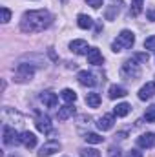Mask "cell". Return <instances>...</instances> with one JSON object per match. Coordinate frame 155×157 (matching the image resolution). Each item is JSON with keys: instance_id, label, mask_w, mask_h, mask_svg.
Wrapping results in <instances>:
<instances>
[{"instance_id": "cell-3", "label": "cell", "mask_w": 155, "mask_h": 157, "mask_svg": "<svg viewBox=\"0 0 155 157\" xmlns=\"http://www.w3.org/2000/svg\"><path fill=\"white\" fill-rule=\"evenodd\" d=\"M120 75L128 80H135V78L141 77V64L135 60V59H130L122 64L120 68Z\"/></svg>"}, {"instance_id": "cell-20", "label": "cell", "mask_w": 155, "mask_h": 157, "mask_svg": "<svg viewBox=\"0 0 155 157\" xmlns=\"http://www.w3.org/2000/svg\"><path fill=\"white\" fill-rule=\"evenodd\" d=\"M130 112H131V106H130L128 102H120V104H117L115 110H113V113H115L117 117H126Z\"/></svg>"}, {"instance_id": "cell-34", "label": "cell", "mask_w": 155, "mask_h": 157, "mask_svg": "<svg viewBox=\"0 0 155 157\" xmlns=\"http://www.w3.org/2000/svg\"><path fill=\"white\" fill-rule=\"evenodd\" d=\"M9 157H17V155H9Z\"/></svg>"}, {"instance_id": "cell-26", "label": "cell", "mask_w": 155, "mask_h": 157, "mask_svg": "<svg viewBox=\"0 0 155 157\" xmlns=\"http://www.w3.org/2000/svg\"><path fill=\"white\" fill-rule=\"evenodd\" d=\"M9 20H11V11H9L7 7H2V22L7 24Z\"/></svg>"}, {"instance_id": "cell-1", "label": "cell", "mask_w": 155, "mask_h": 157, "mask_svg": "<svg viewBox=\"0 0 155 157\" xmlns=\"http://www.w3.org/2000/svg\"><path fill=\"white\" fill-rule=\"evenodd\" d=\"M53 22V15L47 9H37V11H26L20 20V29L24 33H40L46 28H49Z\"/></svg>"}, {"instance_id": "cell-14", "label": "cell", "mask_w": 155, "mask_h": 157, "mask_svg": "<svg viewBox=\"0 0 155 157\" xmlns=\"http://www.w3.org/2000/svg\"><path fill=\"white\" fill-rule=\"evenodd\" d=\"M20 141H22V144H24L28 150H31V148L37 146V135H35L33 132H22V133H20Z\"/></svg>"}, {"instance_id": "cell-12", "label": "cell", "mask_w": 155, "mask_h": 157, "mask_svg": "<svg viewBox=\"0 0 155 157\" xmlns=\"http://www.w3.org/2000/svg\"><path fill=\"white\" fill-rule=\"evenodd\" d=\"M155 95V82H146L141 90H139V99L141 101H148V99H152Z\"/></svg>"}, {"instance_id": "cell-9", "label": "cell", "mask_w": 155, "mask_h": 157, "mask_svg": "<svg viewBox=\"0 0 155 157\" xmlns=\"http://www.w3.org/2000/svg\"><path fill=\"white\" fill-rule=\"evenodd\" d=\"M40 101H42L44 106H47V108H57V104H59V97H57V93H53V91H42V93H40Z\"/></svg>"}, {"instance_id": "cell-10", "label": "cell", "mask_w": 155, "mask_h": 157, "mask_svg": "<svg viewBox=\"0 0 155 157\" xmlns=\"http://www.w3.org/2000/svg\"><path fill=\"white\" fill-rule=\"evenodd\" d=\"M77 80L82 84V86H95L97 84V78L93 73H89V71H86V70H82V71H78L77 73Z\"/></svg>"}, {"instance_id": "cell-31", "label": "cell", "mask_w": 155, "mask_h": 157, "mask_svg": "<svg viewBox=\"0 0 155 157\" xmlns=\"http://www.w3.org/2000/svg\"><path fill=\"white\" fill-rule=\"evenodd\" d=\"M146 17H148V20L155 22V7H150V9L146 11Z\"/></svg>"}, {"instance_id": "cell-28", "label": "cell", "mask_w": 155, "mask_h": 157, "mask_svg": "<svg viewBox=\"0 0 155 157\" xmlns=\"http://www.w3.org/2000/svg\"><path fill=\"white\" fill-rule=\"evenodd\" d=\"M137 62H148V59H150V55L148 53H135V57H133Z\"/></svg>"}, {"instance_id": "cell-23", "label": "cell", "mask_w": 155, "mask_h": 157, "mask_svg": "<svg viewBox=\"0 0 155 157\" xmlns=\"http://www.w3.org/2000/svg\"><path fill=\"white\" fill-rule=\"evenodd\" d=\"M80 157H100V152L95 148H82L80 150Z\"/></svg>"}, {"instance_id": "cell-33", "label": "cell", "mask_w": 155, "mask_h": 157, "mask_svg": "<svg viewBox=\"0 0 155 157\" xmlns=\"http://www.w3.org/2000/svg\"><path fill=\"white\" fill-rule=\"evenodd\" d=\"M113 2H120V0H113Z\"/></svg>"}, {"instance_id": "cell-8", "label": "cell", "mask_w": 155, "mask_h": 157, "mask_svg": "<svg viewBox=\"0 0 155 157\" xmlns=\"http://www.w3.org/2000/svg\"><path fill=\"white\" fill-rule=\"evenodd\" d=\"M137 144H139V148H155V133L153 132L142 133L137 139Z\"/></svg>"}, {"instance_id": "cell-21", "label": "cell", "mask_w": 155, "mask_h": 157, "mask_svg": "<svg viewBox=\"0 0 155 157\" xmlns=\"http://www.w3.org/2000/svg\"><path fill=\"white\" fill-rule=\"evenodd\" d=\"M60 97L68 102V104H73L75 101H77V93L73 91V90H70V88H66V90H62L60 91Z\"/></svg>"}, {"instance_id": "cell-5", "label": "cell", "mask_w": 155, "mask_h": 157, "mask_svg": "<svg viewBox=\"0 0 155 157\" xmlns=\"http://www.w3.org/2000/svg\"><path fill=\"white\" fill-rule=\"evenodd\" d=\"M15 77H17V80H18V82L31 80V78L35 77V68H33L31 64H18Z\"/></svg>"}, {"instance_id": "cell-15", "label": "cell", "mask_w": 155, "mask_h": 157, "mask_svg": "<svg viewBox=\"0 0 155 157\" xmlns=\"http://www.w3.org/2000/svg\"><path fill=\"white\" fill-rule=\"evenodd\" d=\"M88 62L93 64V66H100V64L104 62L102 53H100L97 48H89V51H88Z\"/></svg>"}, {"instance_id": "cell-27", "label": "cell", "mask_w": 155, "mask_h": 157, "mask_svg": "<svg viewBox=\"0 0 155 157\" xmlns=\"http://www.w3.org/2000/svg\"><path fill=\"white\" fill-rule=\"evenodd\" d=\"M144 48L146 49H155V35H152V37H148L144 40Z\"/></svg>"}, {"instance_id": "cell-30", "label": "cell", "mask_w": 155, "mask_h": 157, "mask_svg": "<svg viewBox=\"0 0 155 157\" xmlns=\"http://www.w3.org/2000/svg\"><path fill=\"white\" fill-rule=\"evenodd\" d=\"M86 4H88V6H91L93 9H99V7L102 6V0H86Z\"/></svg>"}, {"instance_id": "cell-7", "label": "cell", "mask_w": 155, "mask_h": 157, "mask_svg": "<svg viewBox=\"0 0 155 157\" xmlns=\"http://www.w3.org/2000/svg\"><path fill=\"white\" fill-rule=\"evenodd\" d=\"M59 150H60V143L59 141H47V143H44L40 146L39 157H49V155H53V154H57Z\"/></svg>"}, {"instance_id": "cell-16", "label": "cell", "mask_w": 155, "mask_h": 157, "mask_svg": "<svg viewBox=\"0 0 155 157\" xmlns=\"http://www.w3.org/2000/svg\"><path fill=\"white\" fill-rule=\"evenodd\" d=\"M73 115H75V108L71 104H66V106L59 108V112H57V119L59 121H66V119L73 117Z\"/></svg>"}, {"instance_id": "cell-11", "label": "cell", "mask_w": 155, "mask_h": 157, "mask_svg": "<svg viewBox=\"0 0 155 157\" xmlns=\"http://www.w3.org/2000/svg\"><path fill=\"white\" fill-rule=\"evenodd\" d=\"M113 124H115V115H112V113H108V115H104V117H100L99 121H97V128H99L100 132L112 130Z\"/></svg>"}, {"instance_id": "cell-29", "label": "cell", "mask_w": 155, "mask_h": 157, "mask_svg": "<svg viewBox=\"0 0 155 157\" xmlns=\"http://www.w3.org/2000/svg\"><path fill=\"white\" fill-rule=\"evenodd\" d=\"M108 155H110V157H120V150H119L117 146H110V150H108Z\"/></svg>"}, {"instance_id": "cell-24", "label": "cell", "mask_w": 155, "mask_h": 157, "mask_svg": "<svg viewBox=\"0 0 155 157\" xmlns=\"http://www.w3.org/2000/svg\"><path fill=\"white\" fill-rule=\"evenodd\" d=\"M142 11V0H131V15L137 17Z\"/></svg>"}, {"instance_id": "cell-17", "label": "cell", "mask_w": 155, "mask_h": 157, "mask_svg": "<svg viewBox=\"0 0 155 157\" xmlns=\"http://www.w3.org/2000/svg\"><path fill=\"white\" fill-rule=\"evenodd\" d=\"M108 95H110V99H122V97H126V95H128V91H126V88L113 84V86L110 88Z\"/></svg>"}, {"instance_id": "cell-32", "label": "cell", "mask_w": 155, "mask_h": 157, "mask_svg": "<svg viewBox=\"0 0 155 157\" xmlns=\"http://www.w3.org/2000/svg\"><path fill=\"white\" fill-rule=\"evenodd\" d=\"M126 157H142V152H139V150H130Z\"/></svg>"}, {"instance_id": "cell-13", "label": "cell", "mask_w": 155, "mask_h": 157, "mask_svg": "<svg viewBox=\"0 0 155 157\" xmlns=\"http://www.w3.org/2000/svg\"><path fill=\"white\" fill-rule=\"evenodd\" d=\"M70 49L73 51V53H77V55H88V51H89V46H88V42L86 40H73L71 44H70Z\"/></svg>"}, {"instance_id": "cell-18", "label": "cell", "mask_w": 155, "mask_h": 157, "mask_svg": "<svg viewBox=\"0 0 155 157\" xmlns=\"http://www.w3.org/2000/svg\"><path fill=\"white\" fill-rule=\"evenodd\" d=\"M86 104H88L89 108H99V106H100V95L95 93V91L88 93V95H86Z\"/></svg>"}, {"instance_id": "cell-4", "label": "cell", "mask_w": 155, "mask_h": 157, "mask_svg": "<svg viewBox=\"0 0 155 157\" xmlns=\"http://www.w3.org/2000/svg\"><path fill=\"white\" fill-rule=\"evenodd\" d=\"M20 143H22V141H20L18 132H17L13 126L4 124V144H6V146H17V144H20Z\"/></svg>"}, {"instance_id": "cell-25", "label": "cell", "mask_w": 155, "mask_h": 157, "mask_svg": "<svg viewBox=\"0 0 155 157\" xmlns=\"http://www.w3.org/2000/svg\"><path fill=\"white\" fill-rule=\"evenodd\" d=\"M144 119L148 122H155V104H152L150 108H146V113H144Z\"/></svg>"}, {"instance_id": "cell-2", "label": "cell", "mask_w": 155, "mask_h": 157, "mask_svg": "<svg viewBox=\"0 0 155 157\" xmlns=\"http://www.w3.org/2000/svg\"><path fill=\"white\" fill-rule=\"evenodd\" d=\"M133 42H135V35H133L130 29H122V31L119 33V37L113 40L112 49H113L115 53H119V51H122V49L131 48V46H133Z\"/></svg>"}, {"instance_id": "cell-6", "label": "cell", "mask_w": 155, "mask_h": 157, "mask_svg": "<svg viewBox=\"0 0 155 157\" xmlns=\"http://www.w3.org/2000/svg\"><path fill=\"white\" fill-rule=\"evenodd\" d=\"M35 124H37V130H39L40 133H46V135H49L51 132H53V124H51V121L47 115H42L39 113L37 119H35Z\"/></svg>"}, {"instance_id": "cell-19", "label": "cell", "mask_w": 155, "mask_h": 157, "mask_svg": "<svg viewBox=\"0 0 155 157\" xmlns=\"http://www.w3.org/2000/svg\"><path fill=\"white\" fill-rule=\"evenodd\" d=\"M77 24H78L80 29H89V28L93 26V18L88 17V15H78L77 17Z\"/></svg>"}, {"instance_id": "cell-22", "label": "cell", "mask_w": 155, "mask_h": 157, "mask_svg": "<svg viewBox=\"0 0 155 157\" xmlns=\"http://www.w3.org/2000/svg\"><path fill=\"white\" fill-rule=\"evenodd\" d=\"M84 139H86V143H89V144H99V143L104 141V137H100L99 133H86Z\"/></svg>"}]
</instances>
